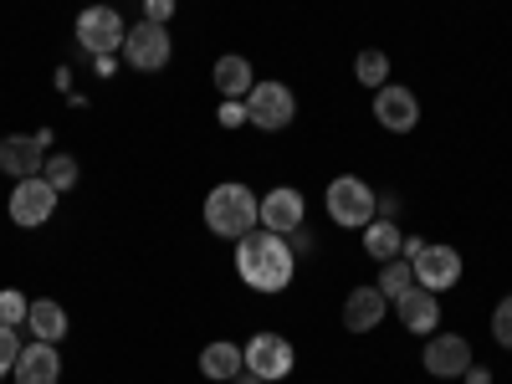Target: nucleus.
Masks as SVG:
<instances>
[{
  "instance_id": "obj_1",
  "label": "nucleus",
  "mask_w": 512,
  "mask_h": 384,
  "mask_svg": "<svg viewBox=\"0 0 512 384\" xmlns=\"http://www.w3.org/2000/svg\"><path fill=\"white\" fill-rule=\"evenodd\" d=\"M292 272H297V256H292V246H287V236H277V231H246L241 241H236V277L246 282V287H256V292H282L287 282H292Z\"/></svg>"
},
{
  "instance_id": "obj_2",
  "label": "nucleus",
  "mask_w": 512,
  "mask_h": 384,
  "mask_svg": "<svg viewBox=\"0 0 512 384\" xmlns=\"http://www.w3.org/2000/svg\"><path fill=\"white\" fill-rule=\"evenodd\" d=\"M205 226H210V236H221V241H241L246 231L262 226V195L236 185V180L216 185L205 195Z\"/></svg>"
},
{
  "instance_id": "obj_3",
  "label": "nucleus",
  "mask_w": 512,
  "mask_h": 384,
  "mask_svg": "<svg viewBox=\"0 0 512 384\" xmlns=\"http://www.w3.org/2000/svg\"><path fill=\"white\" fill-rule=\"evenodd\" d=\"M169 57H175V41H169V26L159 21H134L123 31V62L134 72H164Z\"/></svg>"
},
{
  "instance_id": "obj_4",
  "label": "nucleus",
  "mask_w": 512,
  "mask_h": 384,
  "mask_svg": "<svg viewBox=\"0 0 512 384\" xmlns=\"http://www.w3.org/2000/svg\"><path fill=\"white\" fill-rule=\"evenodd\" d=\"M246 118L256 128H267V134H282V128L297 118V98L287 82H251L246 93Z\"/></svg>"
},
{
  "instance_id": "obj_5",
  "label": "nucleus",
  "mask_w": 512,
  "mask_h": 384,
  "mask_svg": "<svg viewBox=\"0 0 512 384\" xmlns=\"http://www.w3.org/2000/svg\"><path fill=\"white\" fill-rule=\"evenodd\" d=\"M374 210H379V195H374L359 175H338V180L328 185V216H333L338 226H369Z\"/></svg>"
},
{
  "instance_id": "obj_6",
  "label": "nucleus",
  "mask_w": 512,
  "mask_h": 384,
  "mask_svg": "<svg viewBox=\"0 0 512 384\" xmlns=\"http://www.w3.org/2000/svg\"><path fill=\"white\" fill-rule=\"evenodd\" d=\"M123 16L113 6H88L77 16V41H82V52H93V57H118L123 52Z\"/></svg>"
},
{
  "instance_id": "obj_7",
  "label": "nucleus",
  "mask_w": 512,
  "mask_h": 384,
  "mask_svg": "<svg viewBox=\"0 0 512 384\" xmlns=\"http://www.w3.org/2000/svg\"><path fill=\"white\" fill-rule=\"evenodd\" d=\"M241 359H246V369L256 374V379H287L292 374V364H297V354H292V344L282 333H251L246 338V349H241Z\"/></svg>"
},
{
  "instance_id": "obj_8",
  "label": "nucleus",
  "mask_w": 512,
  "mask_h": 384,
  "mask_svg": "<svg viewBox=\"0 0 512 384\" xmlns=\"http://www.w3.org/2000/svg\"><path fill=\"white\" fill-rule=\"evenodd\" d=\"M52 210H57V190L41 180V175H31V180H16V190H11V221L16 226H41V221H52Z\"/></svg>"
},
{
  "instance_id": "obj_9",
  "label": "nucleus",
  "mask_w": 512,
  "mask_h": 384,
  "mask_svg": "<svg viewBox=\"0 0 512 384\" xmlns=\"http://www.w3.org/2000/svg\"><path fill=\"white\" fill-rule=\"evenodd\" d=\"M410 267H415V282L420 287H431V292H446L461 282V251L451 246H420L410 256Z\"/></svg>"
},
{
  "instance_id": "obj_10",
  "label": "nucleus",
  "mask_w": 512,
  "mask_h": 384,
  "mask_svg": "<svg viewBox=\"0 0 512 384\" xmlns=\"http://www.w3.org/2000/svg\"><path fill=\"white\" fill-rule=\"evenodd\" d=\"M420 364H425V374H436V379H456V374L472 369V344H466L461 333H431Z\"/></svg>"
},
{
  "instance_id": "obj_11",
  "label": "nucleus",
  "mask_w": 512,
  "mask_h": 384,
  "mask_svg": "<svg viewBox=\"0 0 512 384\" xmlns=\"http://www.w3.org/2000/svg\"><path fill=\"white\" fill-rule=\"evenodd\" d=\"M303 216H308V205L303 195H297L292 185H277L262 195V226L277 231V236H292V231H303Z\"/></svg>"
},
{
  "instance_id": "obj_12",
  "label": "nucleus",
  "mask_w": 512,
  "mask_h": 384,
  "mask_svg": "<svg viewBox=\"0 0 512 384\" xmlns=\"http://www.w3.org/2000/svg\"><path fill=\"white\" fill-rule=\"evenodd\" d=\"M374 118H379V128H390V134H410L420 123V103H415L410 88H390V82H384L374 93Z\"/></svg>"
},
{
  "instance_id": "obj_13",
  "label": "nucleus",
  "mask_w": 512,
  "mask_h": 384,
  "mask_svg": "<svg viewBox=\"0 0 512 384\" xmlns=\"http://www.w3.org/2000/svg\"><path fill=\"white\" fill-rule=\"evenodd\" d=\"M41 164H47V144L36 134H6L0 139V169H6V175L31 180V175H41Z\"/></svg>"
},
{
  "instance_id": "obj_14",
  "label": "nucleus",
  "mask_w": 512,
  "mask_h": 384,
  "mask_svg": "<svg viewBox=\"0 0 512 384\" xmlns=\"http://www.w3.org/2000/svg\"><path fill=\"white\" fill-rule=\"evenodd\" d=\"M16 384H62V354H57V344H36L31 349H21V359H16Z\"/></svg>"
},
{
  "instance_id": "obj_15",
  "label": "nucleus",
  "mask_w": 512,
  "mask_h": 384,
  "mask_svg": "<svg viewBox=\"0 0 512 384\" xmlns=\"http://www.w3.org/2000/svg\"><path fill=\"white\" fill-rule=\"evenodd\" d=\"M395 313H400V323L410 328V333H436V323H441V303H436V292L431 287H410V292H400L395 297Z\"/></svg>"
},
{
  "instance_id": "obj_16",
  "label": "nucleus",
  "mask_w": 512,
  "mask_h": 384,
  "mask_svg": "<svg viewBox=\"0 0 512 384\" xmlns=\"http://www.w3.org/2000/svg\"><path fill=\"white\" fill-rule=\"evenodd\" d=\"M384 313H390V297H384L379 287H354V292L344 297V328H349V333L379 328Z\"/></svg>"
},
{
  "instance_id": "obj_17",
  "label": "nucleus",
  "mask_w": 512,
  "mask_h": 384,
  "mask_svg": "<svg viewBox=\"0 0 512 384\" xmlns=\"http://www.w3.org/2000/svg\"><path fill=\"white\" fill-rule=\"evenodd\" d=\"M210 82H216L221 98H246L251 82H256V72H251V62H246L241 52H226V57H216V67H210Z\"/></svg>"
},
{
  "instance_id": "obj_18",
  "label": "nucleus",
  "mask_w": 512,
  "mask_h": 384,
  "mask_svg": "<svg viewBox=\"0 0 512 384\" xmlns=\"http://www.w3.org/2000/svg\"><path fill=\"white\" fill-rule=\"evenodd\" d=\"M241 369H246V359H241L236 344H226V338H216V344H205V349H200V374H205V379L231 384Z\"/></svg>"
},
{
  "instance_id": "obj_19",
  "label": "nucleus",
  "mask_w": 512,
  "mask_h": 384,
  "mask_svg": "<svg viewBox=\"0 0 512 384\" xmlns=\"http://www.w3.org/2000/svg\"><path fill=\"white\" fill-rule=\"evenodd\" d=\"M26 328L41 338V344H57V338L67 333V308L52 303V297H41V303H31V313H26Z\"/></svg>"
},
{
  "instance_id": "obj_20",
  "label": "nucleus",
  "mask_w": 512,
  "mask_h": 384,
  "mask_svg": "<svg viewBox=\"0 0 512 384\" xmlns=\"http://www.w3.org/2000/svg\"><path fill=\"white\" fill-rule=\"evenodd\" d=\"M400 246H405V236H400V226H395L390 216H379V221L364 226V251L374 256V262H390Z\"/></svg>"
},
{
  "instance_id": "obj_21",
  "label": "nucleus",
  "mask_w": 512,
  "mask_h": 384,
  "mask_svg": "<svg viewBox=\"0 0 512 384\" xmlns=\"http://www.w3.org/2000/svg\"><path fill=\"white\" fill-rule=\"evenodd\" d=\"M354 77L364 82V88H374V93H379L384 82H390V57H384V52H374V47H369V52H359V62H354Z\"/></svg>"
},
{
  "instance_id": "obj_22",
  "label": "nucleus",
  "mask_w": 512,
  "mask_h": 384,
  "mask_svg": "<svg viewBox=\"0 0 512 384\" xmlns=\"http://www.w3.org/2000/svg\"><path fill=\"white\" fill-rule=\"evenodd\" d=\"M41 180H47L57 195L77 185V159L72 154H47V164H41Z\"/></svg>"
},
{
  "instance_id": "obj_23",
  "label": "nucleus",
  "mask_w": 512,
  "mask_h": 384,
  "mask_svg": "<svg viewBox=\"0 0 512 384\" xmlns=\"http://www.w3.org/2000/svg\"><path fill=\"white\" fill-rule=\"evenodd\" d=\"M410 287H415V267H410V262H395V256H390V262H384V272H379V292L395 303V297L410 292Z\"/></svg>"
},
{
  "instance_id": "obj_24",
  "label": "nucleus",
  "mask_w": 512,
  "mask_h": 384,
  "mask_svg": "<svg viewBox=\"0 0 512 384\" xmlns=\"http://www.w3.org/2000/svg\"><path fill=\"white\" fill-rule=\"evenodd\" d=\"M26 313H31V297L26 292H16V287L0 292V323H6V328H21Z\"/></svg>"
},
{
  "instance_id": "obj_25",
  "label": "nucleus",
  "mask_w": 512,
  "mask_h": 384,
  "mask_svg": "<svg viewBox=\"0 0 512 384\" xmlns=\"http://www.w3.org/2000/svg\"><path fill=\"white\" fill-rule=\"evenodd\" d=\"M492 338H497L502 349H512V292L502 297V303H497V313H492Z\"/></svg>"
},
{
  "instance_id": "obj_26",
  "label": "nucleus",
  "mask_w": 512,
  "mask_h": 384,
  "mask_svg": "<svg viewBox=\"0 0 512 384\" xmlns=\"http://www.w3.org/2000/svg\"><path fill=\"white\" fill-rule=\"evenodd\" d=\"M16 359H21V338H16V328L0 323V374H11Z\"/></svg>"
},
{
  "instance_id": "obj_27",
  "label": "nucleus",
  "mask_w": 512,
  "mask_h": 384,
  "mask_svg": "<svg viewBox=\"0 0 512 384\" xmlns=\"http://www.w3.org/2000/svg\"><path fill=\"white\" fill-rule=\"evenodd\" d=\"M241 123H251V118H246V103H241V98H226V103H221V128H241Z\"/></svg>"
},
{
  "instance_id": "obj_28",
  "label": "nucleus",
  "mask_w": 512,
  "mask_h": 384,
  "mask_svg": "<svg viewBox=\"0 0 512 384\" xmlns=\"http://www.w3.org/2000/svg\"><path fill=\"white\" fill-rule=\"evenodd\" d=\"M169 16H175V0H144V21H169Z\"/></svg>"
},
{
  "instance_id": "obj_29",
  "label": "nucleus",
  "mask_w": 512,
  "mask_h": 384,
  "mask_svg": "<svg viewBox=\"0 0 512 384\" xmlns=\"http://www.w3.org/2000/svg\"><path fill=\"white\" fill-rule=\"evenodd\" d=\"M93 62H98V77H113V72H118V62H113V57H93Z\"/></svg>"
},
{
  "instance_id": "obj_30",
  "label": "nucleus",
  "mask_w": 512,
  "mask_h": 384,
  "mask_svg": "<svg viewBox=\"0 0 512 384\" xmlns=\"http://www.w3.org/2000/svg\"><path fill=\"white\" fill-rule=\"evenodd\" d=\"M487 379H492V374H487V369H477V364L466 369V384H487Z\"/></svg>"
},
{
  "instance_id": "obj_31",
  "label": "nucleus",
  "mask_w": 512,
  "mask_h": 384,
  "mask_svg": "<svg viewBox=\"0 0 512 384\" xmlns=\"http://www.w3.org/2000/svg\"><path fill=\"white\" fill-rule=\"evenodd\" d=\"M231 384H267V379H256V374H251V369H241V374H236V379H231Z\"/></svg>"
}]
</instances>
